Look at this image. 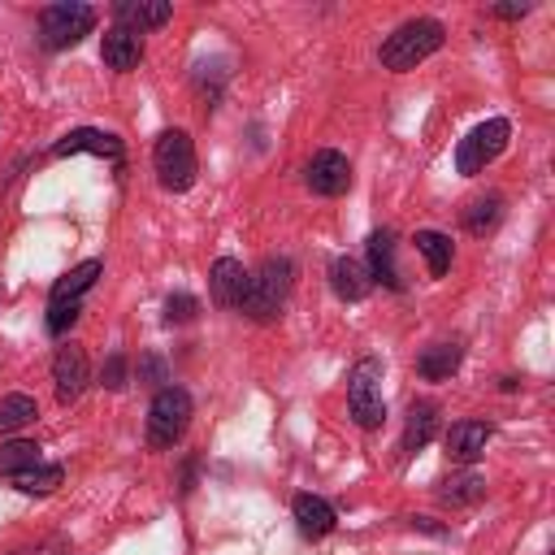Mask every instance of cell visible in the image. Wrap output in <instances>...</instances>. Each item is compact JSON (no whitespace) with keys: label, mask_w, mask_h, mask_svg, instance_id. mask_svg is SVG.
<instances>
[{"label":"cell","mask_w":555,"mask_h":555,"mask_svg":"<svg viewBox=\"0 0 555 555\" xmlns=\"http://www.w3.org/2000/svg\"><path fill=\"white\" fill-rule=\"evenodd\" d=\"M438 499H442V503H451V507H468V503L486 499V477H477V473L442 477V481H438Z\"/></svg>","instance_id":"22"},{"label":"cell","mask_w":555,"mask_h":555,"mask_svg":"<svg viewBox=\"0 0 555 555\" xmlns=\"http://www.w3.org/2000/svg\"><path fill=\"white\" fill-rule=\"evenodd\" d=\"M95 30V9L91 4H78V0H61V4H48L39 13V43L61 52V48H74L82 35Z\"/></svg>","instance_id":"6"},{"label":"cell","mask_w":555,"mask_h":555,"mask_svg":"<svg viewBox=\"0 0 555 555\" xmlns=\"http://www.w3.org/2000/svg\"><path fill=\"white\" fill-rule=\"evenodd\" d=\"M291 516H295V529H299L304 538H312V542L325 538V533H334V525H338L334 507H330L321 494H295Z\"/></svg>","instance_id":"14"},{"label":"cell","mask_w":555,"mask_h":555,"mask_svg":"<svg viewBox=\"0 0 555 555\" xmlns=\"http://www.w3.org/2000/svg\"><path fill=\"white\" fill-rule=\"evenodd\" d=\"M100 56H104L108 69L126 74V69H134L143 61V39L134 30H126V26H108L104 39H100Z\"/></svg>","instance_id":"16"},{"label":"cell","mask_w":555,"mask_h":555,"mask_svg":"<svg viewBox=\"0 0 555 555\" xmlns=\"http://www.w3.org/2000/svg\"><path fill=\"white\" fill-rule=\"evenodd\" d=\"M442 39H447L442 22H434V17H412V22H403V26H395V30L386 35V43L377 48V61H382L386 69H395V74H408V69H416L425 56H434V52L442 48Z\"/></svg>","instance_id":"1"},{"label":"cell","mask_w":555,"mask_h":555,"mask_svg":"<svg viewBox=\"0 0 555 555\" xmlns=\"http://www.w3.org/2000/svg\"><path fill=\"white\" fill-rule=\"evenodd\" d=\"M507 139H512V126H507V117H490V121H477V126H473V130L460 139V147H455V169H460L464 178L481 173L490 160H499V156H503Z\"/></svg>","instance_id":"7"},{"label":"cell","mask_w":555,"mask_h":555,"mask_svg":"<svg viewBox=\"0 0 555 555\" xmlns=\"http://www.w3.org/2000/svg\"><path fill=\"white\" fill-rule=\"evenodd\" d=\"M100 273H104V264L100 260H82V264H74L65 278H56L52 282V299L48 304H61V299H82L95 282H100Z\"/></svg>","instance_id":"20"},{"label":"cell","mask_w":555,"mask_h":555,"mask_svg":"<svg viewBox=\"0 0 555 555\" xmlns=\"http://www.w3.org/2000/svg\"><path fill=\"white\" fill-rule=\"evenodd\" d=\"M369 282H382L386 291H403V278H399V264H395V234L390 230H373L369 234Z\"/></svg>","instance_id":"13"},{"label":"cell","mask_w":555,"mask_h":555,"mask_svg":"<svg viewBox=\"0 0 555 555\" xmlns=\"http://www.w3.org/2000/svg\"><path fill=\"white\" fill-rule=\"evenodd\" d=\"M82 317V299H61V304H48V334H65L74 321Z\"/></svg>","instance_id":"28"},{"label":"cell","mask_w":555,"mask_h":555,"mask_svg":"<svg viewBox=\"0 0 555 555\" xmlns=\"http://www.w3.org/2000/svg\"><path fill=\"white\" fill-rule=\"evenodd\" d=\"M100 386H104V390H121V386H126V356H121V351H113V356L104 360Z\"/></svg>","instance_id":"29"},{"label":"cell","mask_w":555,"mask_h":555,"mask_svg":"<svg viewBox=\"0 0 555 555\" xmlns=\"http://www.w3.org/2000/svg\"><path fill=\"white\" fill-rule=\"evenodd\" d=\"M416 251L425 256V264H429V278H442L447 269H451V256H455V247H451V238L442 234V230H416Z\"/></svg>","instance_id":"21"},{"label":"cell","mask_w":555,"mask_h":555,"mask_svg":"<svg viewBox=\"0 0 555 555\" xmlns=\"http://www.w3.org/2000/svg\"><path fill=\"white\" fill-rule=\"evenodd\" d=\"M139 377H147V386H156V382H169V377H165V364H160L156 356H143V360H139Z\"/></svg>","instance_id":"30"},{"label":"cell","mask_w":555,"mask_h":555,"mask_svg":"<svg viewBox=\"0 0 555 555\" xmlns=\"http://www.w3.org/2000/svg\"><path fill=\"white\" fill-rule=\"evenodd\" d=\"M169 13H173V9H169V0H117V4H113L117 26H126V30H134V35L165 26V22H169Z\"/></svg>","instance_id":"15"},{"label":"cell","mask_w":555,"mask_h":555,"mask_svg":"<svg viewBox=\"0 0 555 555\" xmlns=\"http://www.w3.org/2000/svg\"><path fill=\"white\" fill-rule=\"evenodd\" d=\"M464 360V347L460 343H429L421 356H416V373L425 382H447Z\"/></svg>","instance_id":"19"},{"label":"cell","mask_w":555,"mask_h":555,"mask_svg":"<svg viewBox=\"0 0 555 555\" xmlns=\"http://www.w3.org/2000/svg\"><path fill=\"white\" fill-rule=\"evenodd\" d=\"M438 434V403H429V399H421V403H412L408 408V421H403V455H416L429 438Z\"/></svg>","instance_id":"18"},{"label":"cell","mask_w":555,"mask_h":555,"mask_svg":"<svg viewBox=\"0 0 555 555\" xmlns=\"http://www.w3.org/2000/svg\"><path fill=\"white\" fill-rule=\"evenodd\" d=\"M78 152H91V156H104L113 165H121V139L108 134V130H95V126H78L69 134L56 139L52 156H78Z\"/></svg>","instance_id":"10"},{"label":"cell","mask_w":555,"mask_h":555,"mask_svg":"<svg viewBox=\"0 0 555 555\" xmlns=\"http://www.w3.org/2000/svg\"><path fill=\"white\" fill-rule=\"evenodd\" d=\"M499 221H503V199H499V195H477V199L464 208V230L477 234V238L490 234Z\"/></svg>","instance_id":"23"},{"label":"cell","mask_w":555,"mask_h":555,"mask_svg":"<svg viewBox=\"0 0 555 555\" xmlns=\"http://www.w3.org/2000/svg\"><path fill=\"white\" fill-rule=\"evenodd\" d=\"M39 416V403L30 395H0V434H17Z\"/></svg>","instance_id":"25"},{"label":"cell","mask_w":555,"mask_h":555,"mask_svg":"<svg viewBox=\"0 0 555 555\" xmlns=\"http://www.w3.org/2000/svg\"><path fill=\"white\" fill-rule=\"evenodd\" d=\"M152 165H156V178L165 191H191L195 186V173H199V160H195V143L186 130H160L156 134V147H152Z\"/></svg>","instance_id":"3"},{"label":"cell","mask_w":555,"mask_h":555,"mask_svg":"<svg viewBox=\"0 0 555 555\" xmlns=\"http://www.w3.org/2000/svg\"><path fill=\"white\" fill-rule=\"evenodd\" d=\"M39 464V447L35 442H26V438H13V442H4L0 447V473H22V468H35Z\"/></svg>","instance_id":"26"},{"label":"cell","mask_w":555,"mask_h":555,"mask_svg":"<svg viewBox=\"0 0 555 555\" xmlns=\"http://www.w3.org/2000/svg\"><path fill=\"white\" fill-rule=\"evenodd\" d=\"M61 481H65L61 464H35V468L13 473V490H22V494H52Z\"/></svg>","instance_id":"24"},{"label":"cell","mask_w":555,"mask_h":555,"mask_svg":"<svg viewBox=\"0 0 555 555\" xmlns=\"http://www.w3.org/2000/svg\"><path fill=\"white\" fill-rule=\"evenodd\" d=\"M486 442H490V425L486 421H455L447 429V438H442L447 460H455V464H477L486 455Z\"/></svg>","instance_id":"11"},{"label":"cell","mask_w":555,"mask_h":555,"mask_svg":"<svg viewBox=\"0 0 555 555\" xmlns=\"http://www.w3.org/2000/svg\"><path fill=\"white\" fill-rule=\"evenodd\" d=\"M208 291H212V304H217V308H238V304H243V291H247V269H243L234 256L212 260V269H208Z\"/></svg>","instance_id":"12"},{"label":"cell","mask_w":555,"mask_h":555,"mask_svg":"<svg viewBox=\"0 0 555 555\" xmlns=\"http://www.w3.org/2000/svg\"><path fill=\"white\" fill-rule=\"evenodd\" d=\"M330 286H334V295L343 299V304H360L364 295H369V273H364V264L360 260H351V256H338L334 264H330Z\"/></svg>","instance_id":"17"},{"label":"cell","mask_w":555,"mask_h":555,"mask_svg":"<svg viewBox=\"0 0 555 555\" xmlns=\"http://www.w3.org/2000/svg\"><path fill=\"white\" fill-rule=\"evenodd\" d=\"M291 278H295V264L286 256H269L256 273H247V291H243L238 312L251 321H273L291 295Z\"/></svg>","instance_id":"2"},{"label":"cell","mask_w":555,"mask_h":555,"mask_svg":"<svg viewBox=\"0 0 555 555\" xmlns=\"http://www.w3.org/2000/svg\"><path fill=\"white\" fill-rule=\"evenodd\" d=\"M186 425H191V395L182 386H160L147 408V447L169 451L173 442H182Z\"/></svg>","instance_id":"4"},{"label":"cell","mask_w":555,"mask_h":555,"mask_svg":"<svg viewBox=\"0 0 555 555\" xmlns=\"http://www.w3.org/2000/svg\"><path fill=\"white\" fill-rule=\"evenodd\" d=\"M304 182H308L312 195L334 199V195H343V191L351 186V160H347L343 152H334V147H321V152L308 160Z\"/></svg>","instance_id":"8"},{"label":"cell","mask_w":555,"mask_h":555,"mask_svg":"<svg viewBox=\"0 0 555 555\" xmlns=\"http://www.w3.org/2000/svg\"><path fill=\"white\" fill-rule=\"evenodd\" d=\"M490 13H494V17H503V22H516V17H525V13H529V4H494Z\"/></svg>","instance_id":"31"},{"label":"cell","mask_w":555,"mask_h":555,"mask_svg":"<svg viewBox=\"0 0 555 555\" xmlns=\"http://www.w3.org/2000/svg\"><path fill=\"white\" fill-rule=\"evenodd\" d=\"M195 317H199V299H195V295L178 291V295L165 299V321H169V325H186V321H195Z\"/></svg>","instance_id":"27"},{"label":"cell","mask_w":555,"mask_h":555,"mask_svg":"<svg viewBox=\"0 0 555 555\" xmlns=\"http://www.w3.org/2000/svg\"><path fill=\"white\" fill-rule=\"evenodd\" d=\"M52 386H56V403H65V408L87 390V351L78 343L56 347V356H52Z\"/></svg>","instance_id":"9"},{"label":"cell","mask_w":555,"mask_h":555,"mask_svg":"<svg viewBox=\"0 0 555 555\" xmlns=\"http://www.w3.org/2000/svg\"><path fill=\"white\" fill-rule=\"evenodd\" d=\"M347 408L360 429H377L386 421V399H382V360L364 356L347 373Z\"/></svg>","instance_id":"5"}]
</instances>
